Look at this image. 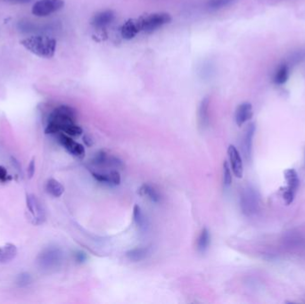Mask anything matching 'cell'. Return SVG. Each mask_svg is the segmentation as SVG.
<instances>
[{"label": "cell", "mask_w": 305, "mask_h": 304, "mask_svg": "<svg viewBox=\"0 0 305 304\" xmlns=\"http://www.w3.org/2000/svg\"><path fill=\"white\" fill-rule=\"evenodd\" d=\"M46 189L48 194H51L54 197H60L64 193V188L63 185L55 178L48 179Z\"/></svg>", "instance_id": "44dd1931"}, {"label": "cell", "mask_w": 305, "mask_h": 304, "mask_svg": "<svg viewBox=\"0 0 305 304\" xmlns=\"http://www.w3.org/2000/svg\"><path fill=\"white\" fill-rule=\"evenodd\" d=\"M260 207V194L253 186L248 185L240 193V208L246 216H253Z\"/></svg>", "instance_id": "5b68a950"}, {"label": "cell", "mask_w": 305, "mask_h": 304, "mask_svg": "<svg viewBox=\"0 0 305 304\" xmlns=\"http://www.w3.org/2000/svg\"><path fill=\"white\" fill-rule=\"evenodd\" d=\"M253 117V106L250 103H243L237 106L235 120L237 126L241 127Z\"/></svg>", "instance_id": "5bb4252c"}, {"label": "cell", "mask_w": 305, "mask_h": 304, "mask_svg": "<svg viewBox=\"0 0 305 304\" xmlns=\"http://www.w3.org/2000/svg\"><path fill=\"white\" fill-rule=\"evenodd\" d=\"M133 219L139 231L141 232L147 231L148 228V220L144 214L142 209L140 208V206L137 205H135L133 209Z\"/></svg>", "instance_id": "d6986e66"}, {"label": "cell", "mask_w": 305, "mask_h": 304, "mask_svg": "<svg viewBox=\"0 0 305 304\" xmlns=\"http://www.w3.org/2000/svg\"><path fill=\"white\" fill-rule=\"evenodd\" d=\"M114 18L115 14L114 13V11H102L93 17L91 23L95 28H104L110 24L111 22L114 20Z\"/></svg>", "instance_id": "9a60e30c"}, {"label": "cell", "mask_w": 305, "mask_h": 304, "mask_svg": "<svg viewBox=\"0 0 305 304\" xmlns=\"http://www.w3.org/2000/svg\"><path fill=\"white\" fill-rule=\"evenodd\" d=\"M75 257H76V260H77V262H84L85 260H86V258H87V256H86V254H85V253H83V252H79L76 253Z\"/></svg>", "instance_id": "f546056e"}, {"label": "cell", "mask_w": 305, "mask_h": 304, "mask_svg": "<svg viewBox=\"0 0 305 304\" xmlns=\"http://www.w3.org/2000/svg\"><path fill=\"white\" fill-rule=\"evenodd\" d=\"M152 253L150 247H137L126 252V257L132 262H137L148 259Z\"/></svg>", "instance_id": "2e32d148"}, {"label": "cell", "mask_w": 305, "mask_h": 304, "mask_svg": "<svg viewBox=\"0 0 305 304\" xmlns=\"http://www.w3.org/2000/svg\"><path fill=\"white\" fill-rule=\"evenodd\" d=\"M289 69L286 64H281L274 74L273 81L277 85H282L287 81Z\"/></svg>", "instance_id": "7402d4cb"}, {"label": "cell", "mask_w": 305, "mask_h": 304, "mask_svg": "<svg viewBox=\"0 0 305 304\" xmlns=\"http://www.w3.org/2000/svg\"><path fill=\"white\" fill-rule=\"evenodd\" d=\"M228 154L231 165L232 171L234 175L238 178H241L244 174L242 158L236 147L230 145L228 148Z\"/></svg>", "instance_id": "8fae6325"}, {"label": "cell", "mask_w": 305, "mask_h": 304, "mask_svg": "<svg viewBox=\"0 0 305 304\" xmlns=\"http://www.w3.org/2000/svg\"><path fill=\"white\" fill-rule=\"evenodd\" d=\"M92 177L96 181L107 186H118L121 183V175L117 171H111L105 172H91Z\"/></svg>", "instance_id": "4fadbf2b"}, {"label": "cell", "mask_w": 305, "mask_h": 304, "mask_svg": "<svg viewBox=\"0 0 305 304\" xmlns=\"http://www.w3.org/2000/svg\"><path fill=\"white\" fill-rule=\"evenodd\" d=\"M21 45L38 57L49 59L55 56L57 43L53 38L31 36L21 39Z\"/></svg>", "instance_id": "3957f363"}, {"label": "cell", "mask_w": 305, "mask_h": 304, "mask_svg": "<svg viewBox=\"0 0 305 304\" xmlns=\"http://www.w3.org/2000/svg\"><path fill=\"white\" fill-rule=\"evenodd\" d=\"M209 105H210V98L208 96L205 97L201 101L198 110V120L201 128L205 129L209 125Z\"/></svg>", "instance_id": "e0dca14e"}, {"label": "cell", "mask_w": 305, "mask_h": 304, "mask_svg": "<svg viewBox=\"0 0 305 304\" xmlns=\"http://www.w3.org/2000/svg\"><path fill=\"white\" fill-rule=\"evenodd\" d=\"M171 21L172 16L167 13H154L137 19H130L121 27V37L131 40L140 32H154Z\"/></svg>", "instance_id": "7a4b0ae2"}, {"label": "cell", "mask_w": 305, "mask_h": 304, "mask_svg": "<svg viewBox=\"0 0 305 304\" xmlns=\"http://www.w3.org/2000/svg\"><path fill=\"white\" fill-rule=\"evenodd\" d=\"M63 260V252L59 247H48L38 255L37 264L40 269L51 271L60 267Z\"/></svg>", "instance_id": "277c9868"}, {"label": "cell", "mask_w": 305, "mask_h": 304, "mask_svg": "<svg viewBox=\"0 0 305 304\" xmlns=\"http://www.w3.org/2000/svg\"><path fill=\"white\" fill-rule=\"evenodd\" d=\"M32 276L27 272L21 273L16 278V284L20 287H25V286L29 285L30 284L32 283Z\"/></svg>", "instance_id": "d4e9b609"}, {"label": "cell", "mask_w": 305, "mask_h": 304, "mask_svg": "<svg viewBox=\"0 0 305 304\" xmlns=\"http://www.w3.org/2000/svg\"><path fill=\"white\" fill-rule=\"evenodd\" d=\"M11 177L7 173V171L4 166H0V182L5 183L10 180Z\"/></svg>", "instance_id": "4316f807"}, {"label": "cell", "mask_w": 305, "mask_h": 304, "mask_svg": "<svg viewBox=\"0 0 305 304\" xmlns=\"http://www.w3.org/2000/svg\"><path fill=\"white\" fill-rule=\"evenodd\" d=\"M11 161H12V164H13V166L16 168V171H19V172H21V164L20 163L16 160L15 157H11Z\"/></svg>", "instance_id": "f1b7e54d"}, {"label": "cell", "mask_w": 305, "mask_h": 304, "mask_svg": "<svg viewBox=\"0 0 305 304\" xmlns=\"http://www.w3.org/2000/svg\"><path fill=\"white\" fill-rule=\"evenodd\" d=\"M7 1H9L11 3H14V4H25V3L30 2L31 0H7Z\"/></svg>", "instance_id": "4dcf8cb0"}, {"label": "cell", "mask_w": 305, "mask_h": 304, "mask_svg": "<svg viewBox=\"0 0 305 304\" xmlns=\"http://www.w3.org/2000/svg\"><path fill=\"white\" fill-rule=\"evenodd\" d=\"M210 243V232L207 228H203L197 240V249L201 252H204L208 249Z\"/></svg>", "instance_id": "603a6c76"}, {"label": "cell", "mask_w": 305, "mask_h": 304, "mask_svg": "<svg viewBox=\"0 0 305 304\" xmlns=\"http://www.w3.org/2000/svg\"><path fill=\"white\" fill-rule=\"evenodd\" d=\"M284 175L286 183H287V187L285 188L284 191H283V197L286 205H289L295 199V194L297 192V189L299 188L300 179L296 171L294 169L286 170L284 172Z\"/></svg>", "instance_id": "52a82bcc"}, {"label": "cell", "mask_w": 305, "mask_h": 304, "mask_svg": "<svg viewBox=\"0 0 305 304\" xmlns=\"http://www.w3.org/2000/svg\"><path fill=\"white\" fill-rule=\"evenodd\" d=\"M255 125L254 123H250L244 133L242 140V151L244 156L248 160L251 161L252 150H253V139L255 133Z\"/></svg>", "instance_id": "7c38bea8"}, {"label": "cell", "mask_w": 305, "mask_h": 304, "mask_svg": "<svg viewBox=\"0 0 305 304\" xmlns=\"http://www.w3.org/2000/svg\"><path fill=\"white\" fill-rule=\"evenodd\" d=\"M84 141L85 143L87 144V146H89V147H90V146L92 145V143H93V142H92V140L90 139V137H88V136H86V137H84Z\"/></svg>", "instance_id": "1f68e13d"}, {"label": "cell", "mask_w": 305, "mask_h": 304, "mask_svg": "<svg viewBox=\"0 0 305 304\" xmlns=\"http://www.w3.org/2000/svg\"><path fill=\"white\" fill-rule=\"evenodd\" d=\"M237 0H208L207 7L210 10H220L229 5H232Z\"/></svg>", "instance_id": "cb8c5ba5"}, {"label": "cell", "mask_w": 305, "mask_h": 304, "mask_svg": "<svg viewBox=\"0 0 305 304\" xmlns=\"http://www.w3.org/2000/svg\"><path fill=\"white\" fill-rule=\"evenodd\" d=\"M138 194L150 200L152 203H159L161 201V195L157 190L149 184H143L138 189Z\"/></svg>", "instance_id": "ac0fdd59"}, {"label": "cell", "mask_w": 305, "mask_h": 304, "mask_svg": "<svg viewBox=\"0 0 305 304\" xmlns=\"http://www.w3.org/2000/svg\"><path fill=\"white\" fill-rule=\"evenodd\" d=\"M17 255V247L14 244H6L4 247H1V255L0 262L6 263L14 260Z\"/></svg>", "instance_id": "ffe728a7"}, {"label": "cell", "mask_w": 305, "mask_h": 304, "mask_svg": "<svg viewBox=\"0 0 305 304\" xmlns=\"http://www.w3.org/2000/svg\"><path fill=\"white\" fill-rule=\"evenodd\" d=\"M223 180L226 187H229L232 183V174L230 167L227 161L223 163Z\"/></svg>", "instance_id": "484cf974"}, {"label": "cell", "mask_w": 305, "mask_h": 304, "mask_svg": "<svg viewBox=\"0 0 305 304\" xmlns=\"http://www.w3.org/2000/svg\"><path fill=\"white\" fill-rule=\"evenodd\" d=\"M76 112L68 105H60L53 111L49 116L46 134L64 133L70 136H79L82 134V129L75 122Z\"/></svg>", "instance_id": "6da1fadb"}, {"label": "cell", "mask_w": 305, "mask_h": 304, "mask_svg": "<svg viewBox=\"0 0 305 304\" xmlns=\"http://www.w3.org/2000/svg\"><path fill=\"white\" fill-rule=\"evenodd\" d=\"M63 6V0H38L32 6V12L38 17H47L61 10Z\"/></svg>", "instance_id": "8992f818"}, {"label": "cell", "mask_w": 305, "mask_h": 304, "mask_svg": "<svg viewBox=\"0 0 305 304\" xmlns=\"http://www.w3.org/2000/svg\"><path fill=\"white\" fill-rule=\"evenodd\" d=\"M58 140L60 144L64 147L65 150H67L71 154L76 157L83 158L85 156V148L81 144L74 140L71 136L64 134L59 133Z\"/></svg>", "instance_id": "30bf717a"}, {"label": "cell", "mask_w": 305, "mask_h": 304, "mask_svg": "<svg viewBox=\"0 0 305 304\" xmlns=\"http://www.w3.org/2000/svg\"><path fill=\"white\" fill-rule=\"evenodd\" d=\"M35 173V158H32V161L30 162V164L28 165L27 168V177L28 178H32Z\"/></svg>", "instance_id": "83f0119b"}, {"label": "cell", "mask_w": 305, "mask_h": 304, "mask_svg": "<svg viewBox=\"0 0 305 304\" xmlns=\"http://www.w3.org/2000/svg\"><path fill=\"white\" fill-rule=\"evenodd\" d=\"M91 163L94 166L98 167H108V168H121L122 167V163L121 160L116 156L109 154L105 151L95 153V156L92 159Z\"/></svg>", "instance_id": "9c48e42d"}, {"label": "cell", "mask_w": 305, "mask_h": 304, "mask_svg": "<svg viewBox=\"0 0 305 304\" xmlns=\"http://www.w3.org/2000/svg\"><path fill=\"white\" fill-rule=\"evenodd\" d=\"M26 205L33 219L34 224L36 225L43 224L46 220V212H45L41 202L35 194H27Z\"/></svg>", "instance_id": "ba28073f"}]
</instances>
